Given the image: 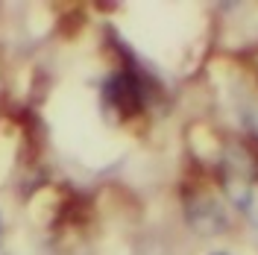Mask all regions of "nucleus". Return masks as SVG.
Returning <instances> with one entry per match:
<instances>
[{"mask_svg": "<svg viewBox=\"0 0 258 255\" xmlns=\"http://www.w3.org/2000/svg\"><path fill=\"white\" fill-rule=\"evenodd\" d=\"M214 255H226V252H214Z\"/></svg>", "mask_w": 258, "mask_h": 255, "instance_id": "obj_1", "label": "nucleus"}]
</instances>
